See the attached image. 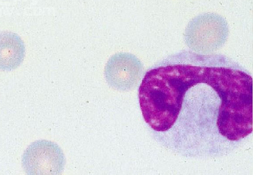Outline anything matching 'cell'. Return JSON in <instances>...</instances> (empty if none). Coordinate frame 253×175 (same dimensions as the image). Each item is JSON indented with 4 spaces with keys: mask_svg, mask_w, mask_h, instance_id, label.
Returning a JSON list of instances; mask_svg holds the SVG:
<instances>
[{
    "mask_svg": "<svg viewBox=\"0 0 253 175\" xmlns=\"http://www.w3.org/2000/svg\"><path fill=\"white\" fill-rule=\"evenodd\" d=\"M253 77L220 54L182 51L145 74L144 120L166 148L191 158L225 155L253 132Z\"/></svg>",
    "mask_w": 253,
    "mask_h": 175,
    "instance_id": "obj_1",
    "label": "cell"
},
{
    "mask_svg": "<svg viewBox=\"0 0 253 175\" xmlns=\"http://www.w3.org/2000/svg\"><path fill=\"white\" fill-rule=\"evenodd\" d=\"M57 159V149L52 143L38 140L31 143L24 151L22 165L28 175L54 174Z\"/></svg>",
    "mask_w": 253,
    "mask_h": 175,
    "instance_id": "obj_3",
    "label": "cell"
},
{
    "mask_svg": "<svg viewBox=\"0 0 253 175\" xmlns=\"http://www.w3.org/2000/svg\"><path fill=\"white\" fill-rule=\"evenodd\" d=\"M25 56V44L18 35L9 31L0 32V70L17 69Z\"/></svg>",
    "mask_w": 253,
    "mask_h": 175,
    "instance_id": "obj_4",
    "label": "cell"
},
{
    "mask_svg": "<svg viewBox=\"0 0 253 175\" xmlns=\"http://www.w3.org/2000/svg\"><path fill=\"white\" fill-rule=\"evenodd\" d=\"M228 33V26L223 17L215 13H207L195 17L189 23L184 39L192 51L208 54L223 46Z\"/></svg>",
    "mask_w": 253,
    "mask_h": 175,
    "instance_id": "obj_2",
    "label": "cell"
}]
</instances>
